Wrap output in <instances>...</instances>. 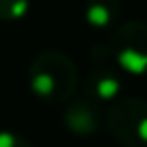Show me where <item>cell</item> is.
<instances>
[{
    "mask_svg": "<svg viewBox=\"0 0 147 147\" xmlns=\"http://www.w3.org/2000/svg\"><path fill=\"white\" fill-rule=\"evenodd\" d=\"M30 9L28 0H0V22L22 20Z\"/></svg>",
    "mask_w": 147,
    "mask_h": 147,
    "instance_id": "8992f818",
    "label": "cell"
},
{
    "mask_svg": "<svg viewBox=\"0 0 147 147\" xmlns=\"http://www.w3.org/2000/svg\"><path fill=\"white\" fill-rule=\"evenodd\" d=\"M30 89L41 100H67L76 89V65L59 50H46L30 65Z\"/></svg>",
    "mask_w": 147,
    "mask_h": 147,
    "instance_id": "6da1fadb",
    "label": "cell"
},
{
    "mask_svg": "<svg viewBox=\"0 0 147 147\" xmlns=\"http://www.w3.org/2000/svg\"><path fill=\"white\" fill-rule=\"evenodd\" d=\"M119 11H121L119 0H87L84 22L95 30H106L117 24Z\"/></svg>",
    "mask_w": 147,
    "mask_h": 147,
    "instance_id": "277c9868",
    "label": "cell"
},
{
    "mask_svg": "<svg viewBox=\"0 0 147 147\" xmlns=\"http://www.w3.org/2000/svg\"><path fill=\"white\" fill-rule=\"evenodd\" d=\"M0 147H30V145L11 132H0Z\"/></svg>",
    "mask_w": 147,
    "mask_h": 147,
    "instance_id": "ba28073f",
    "label": "cell"
},
{
    "mask_svg": "<svg viewBox=\"0 0 147 147\" xmlns=\"http://www.w3.org/2000/svg\"><path fill=\"white\" fill-rule=\"evenodd\" d=\"M91 89L93 93H95L97 97H102V100H110V97H115L117 93H119V78H117L115 74L110 71V69L106 67H97L95 71L91 74Z\"/></svg>",
    "mask_w": 147,
    "mask_h": 147,
    "instance_id": "5b68a950",
    "label": "cell"
},
{
    "mask_svg": "<svg viewBox=\"0 0 147 147\" xmlns=\"http://www.w3.org/2000/svg\"><path fill=\"white\" fill-rule=\"evenodd\" d=\"M93 113L89 110L87 104H76L71 110L67 113V123L71 125L74 130H82V121L87 123V130L93 128Z\"/></svg>",
    "mask_w": 147,
    "mask_h": 147,
    "instance_id": "52a82bcc",
    "label": "cell"
},
{
    "mask_svg": "<svg viewBox=\"0 0 147 147\" xmlns=\"http://www.w3.org/2000/svg\"><path fill=\"white\" fill-rule=\"evenodd\" d=\"M110 52L128 74H147V24L130 22L121 26L110 41Z\"/></svg>",
    "mask_w": 147,
    "mask_h": 147,
    "instance_id": "7a4b0ae2",
    "label": "cell"
},
{
    "mask_svg": "<svg viewBox=\"0 0 147 147\" xmlns=\"http://www.w3.org/2000/svg\"><path fill=\"white\" fill-rule=\"evenodd\" d=\"M110 125L115 130H132V134L141 141H147V102L125 100L113 110Z\"/></svg>",
    "mask_w": 147,
    "mask_h": 147,
    "instance_id": "3957f363",
    "label": "cell"
}]
</instances>
